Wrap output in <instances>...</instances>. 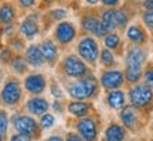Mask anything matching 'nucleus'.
<instances>
[{"mask_svg":"<svg viewBox=\"0 0 153 141\" xmlns=\"http://www.w3.org/2000/svg\"><path fill=\"white\" fill-rule=\"evenodd\" d=\"M67 16H68V11L65 9H53V10H50V17L53 20H57V21H64Z\"/></svg>","mask_w":153,"mask_h":141,"instance_id":"c756f323","label":"nucleus"},{"mask_svg":"<svg viewBox=\"0 0 153 141\" xmlns=\"http://www.w3.org/2000/svg\"><path fill=\"white\" fill-rule=\"evenodd\" d=\"M24 86L30 93L38 95L45 89V78L43 75H30L26 78Z\"/></svg>","mask_w":153,"mask_h":141,"instance_id":"4468645a","label":"nucleus"},{"mask_svg":"<svg viewBox=\"0 0 153 141\" xmlns=\"http://www.w3.org/2000/svg\"><path fill=\"white\" fill-rule=\"evenodd\" d=\"M85 3L89 6H95V4H98L99 3V0H85Z\"/></svg>","mask_w":153,"mask_h":141,"instance_id":"ea45409f","label":"nucleus"},{"mask_svg":"<svg viewBox=\"0 0 153 141\" xmlns=\"http://www.w3.org/2000/svg\"><path fill=\"white\" fill-rule=\"evenodd\" d=\"M76 130L81 134V137L85 141H95L98 136V129L97 123L89 117H84L76 123Z\"/></svg>","mask_w":153,"mask_h":141,"instance_id":"1a4fd4ad","label":"nucleus"},{"mask_svg":"<svg viewBox=\"0 0 153 141\" xmlns=\"http://www.w3.org/2000/svg\"><path fill=\"white\" fill-rule=\"evenodd\" d=\"M106 103L109 107L114 110H120L126 106V96L122 90H114V92L108 93L106 96Z\"/></svg>","mask_w":153,"mask_h":141,"instance_id":"a211bd4d","label":"nucleus"},{"mask_svg":"<svg viewBox=\"0 0 153 141\" xmlns=\"http://www.w3.org/2000/svg\"><path fill=\"white\" fill-rule=\"evenodd\" d=\"M142 112H139L137 109H135L132 104H126L123 109H120V121L122 126L131 131H137V129L140 127V121H142Z\"/></svg>","mask_w":153,"mask_h":141,"instance_id":"7ed1b4c3","label":"nucleus"},{"mask_svg":"<svg viewBox=\"0 0 153 141\" xmlns=\"http://www.w3.org/2000/svg\"><path fill=\"white\" fill-rule=\"evenodd\" d=\"M68 112L72 114V116H76V117H84L87 116L88 112H89V104L82 102V100H76V102H71L68 104Z\"/></svg>","mask_w":153,"mask_h":141,"instance_id":"5701e85b","label":"nucleus"},{"mask_svg":"<svg viewBox=\"0 0 153 141\" xmlns=\"http://www.w3.org/2000/svg\"><path fill=\"white\" fill-rule=\"evenodd\" d=\"M78 52L82 57V59H85L89 64H95L101 52L98 41L92 37H84L78 44Z\"/></svg>","mask_w":153,"mask_h":141,"instance_id":"20e7f679","label":"nucleus"},{"mask_svg":"<svg viewBox=\"0 0 153 141\" xmlns=\"http://www.w3.org/2000/svg\"><path fill=\"white\" fill-rule=\"evenodd\" d=\"M62 68H64L67 75L71 76V78H84L88 73V68L85 65V62L74 55L67 57Z\"/></svg>","mask_w":153,"mask_h":141,"instance_id":"39448f33","label":"nucleus"},{"mask_svg":"<svg viewBox=\"0 0 153 141\" xmlns=\"http://www.w3.org/2000/svg\"><path fill=\"white\" fill-rule=\"evenodd\" d=\"M126 38L133 45L142 47V45H145L149 41V34H148V30L143 27L142 24L133 23V24H131L129 27L126 28Z\"/></svg>","mask_w":153,"mask_h":141,"instance_id":"423d86ee","label":"nucleus"},{"mask_svg":"<svg viewBox=\"0 0 153 141\" xmlns=\"http://www.w3.org/2000/svg\"><path fill=\"white\" fill-rule=\"evenodd\" d=\"M45 141H62V138H61V137L54 136V137H50L48 140H45Z\"/></svg>","mask_w":153,"mask_h":141,"instance_id":"a19ab883","label":"nucleus"},{"mask_svg":"<svg viewBox=\"0 0 153 141\" xmlns=\"http://www.w3.org/2000/svg\"><path fill=\"white\" fill-rule=\"evenodd\" d=\"M26 58H27L28 64L33 66H43L44 65V58L41 55V51H40V47L37 45H30L26 51Z\"/></svg>","mask_w":153,"mask_h":141,"instance_id":"6ab92c4d","label":"nucleus"},{"mask_svg":"<svg viewBox=\"0 0 153 141\" xmlns=\"http://www.w3.org/2000/svg\"><path fill=\"white\" fill-rule=\"evenodd\" d=\"M129 13L125 9H115V20H116V27L118 28H125L129 24Z\"/></svg>","mask_w":153,"mask_h":141,"instance_id":"393cba45","label":"nucleus"},{"mask_svg":"<svg viewBox=\"0 0 153 141\" xmlns=\"http://www.w3.org/2000/svg\"><path fill=\"white\" fill-rule=\"evenodd\" d=\"M43 3H45V4H51V3H54V1H57V0H41Z\"/></svg>","mask_w":153,"mask_h":141,"instance_id":"79ce46f5","label":"nucleus"},{"mask_svg":"<svg viewBox=\"0 0 153 141\" xmlns=\"http://www.w3.org/2000/svg\"><path fill=\"white\" fill-rule=\"evenodd\" d=\"M152 126H153V124H152Z\"/></svg>","mask_w":153,"mask_h":141,"instance_id":"49530a36","label":"nucleus"},{"mask_svg":"<svg viewBox=\"0 0 153 141\" xmlns=\"http://www.w3.org/2000/svg\"><path fill=\"white\" fill-rule=\"evenodd\" d=\"M140 4L143 10H153V0H142Z\"/></svg>","mask_w":153,"mask_h":141,"instance_id":"e433bc0d","label":"nucleus"},{"mask_svg":"<svg viewBox=\"0 0 153 141\" xmlns=\"http://www.w3.org/2000/svg\"><path fill=\"white\" fill-rule=\"evenodd\" d=\"M16 18V10L11 3H3L0 6V23L1 24H11L13 20Z\"/></svg>","mask_w":153,"mask_h":141,"instance_id":"4be33fe9","label":"nucleus"},{"mask_svg":"<svg viewBox=\"0 0 153 141\" xmlns=\"http://www.w3.org/2000/svg\"><path fill=\"white\" fill-rule=\"evenodd\" d=\"M104 44L108 49H116L120 44V37L116 33H108L104 37Z\"/></svg>","mask_w":153,"mask_h":141,"instance_id":"a878e982","label":"nucleus"},{"mask_svg":"<svg viewBox=\"0 0 153 141\" xmlns=\"http://www.w3.org/2000/svg\"><path fill=\"white\" fill-rule=\"evenodd\" d=\"M126 129L120 124H111L105 131V141H125Z\"/></svg>","mask_w":153,"mask_h":141,"instance_id":"f3484780","label":"nucleus"},{"mask_svg":"<svg viewBox=\"0 0 153 141\" xmlns=\"http://www.w3.org/2000/svg\"><path fill=\"white\" fill-rule=\"evenodd\" d=\"M11 66H13V69L17 70V72H24V70H26V62H24L22 58H16V59L13 61Z\"/></svg>","mask_w":153,"mask_h":141,"instance_id":"473e14b6","label":"nucleus"},{"mask_svg":"<svg viewBox=\"0 0 153 141\" xmlns=\"http://www.w3.org/2000/svg\"><path fill=\"white\" fill-rule=\"evenodd\" d=\"M129 100L132 106L139 112H153V89L145 82L136 83L129 89Z\"/></svg>","mask_w":153,"mask_h":141,"instance_id":"f257e3e1","label":"nucleus"},{"mask_svg":"<svg viewBox=\"0 0 153 141\" xmlns=\"http://www.w3.org/2000/svg\"><path fill=\"white\" fill-rule=\"evenodd\" d=\"M101 61H102V64H104L105 66H111L115 64V57L114 54L111 52V49L105 48L101 51Z\"/></svg>","mask_w":153,"mask_h":141,"instance_id":"cd10ccee","label":"nucleus"},{"mask_svg":"<svg viewBox=\"0 0 153 141\" xmlns=\"http://www.w3.org/2000/svg\"><path fill=\"white\" fill-rule=\"evenodd\" d=\"M27 109L30 110V113L36 114V116H40V114H44L48 110V102L43 98L30 99L27 103Z\"/></svg>","mask_w":153,"mask_h":141,"instance_id":"aec40b11","label":"nucleus"},{"mask_svg":"<svg viewBox=\"0 0 153 141\" xmlns=\"http://www.w3.org/2000/svg\"><path fill=\"white\" fill-rule=\"evenodd\" d=\"M22 98V87L19 85V82L10 81L7 82L1 90V100L7 106H14L19 103V100Z\"/></svg>","mask_w":153,"mask_h":141,"instance_id":"0eeeda50","label":"nucleus"},{"mask_svg":"<svg viewBox=\"0 0 153 141\" xmlns=\"http://www.w3.org/2000/svg\"><path fill=\"white\" fill-rule=\"evenodd\" d=\"M105 7H108V9H115L116 6H119L120 0H99Z\"/></svg>","mask_w":153,"mask_h":141,"instance_id":"72a5a7b5","label":"nucleus"},{"mask_svg":"<svg viewBox=\"0 0 153 141\" xmlns=\"http://www.w3.org/2000/svg\"><path fill=\"white\" fill-rule=\"evenodd\" d=\"M40 51L43 55L44 61H47L48 64H54L55 59L58 58V48L51 40H45L40 45Z\"/></svg>","mask_w":153,"mask_h":141,"instance_id":"2eb2a0df","label":"nucleus"},{"mask_svg":"<svg viewBox=\"0 0 153 141\" xmlns=\"http://www.w3.org/2000/svg\"><path fill=\"white\" fill-rule=\"evenodd\" d=\"M101 83L105 89H119L125 83V75L120 70H106L101 76Z\"/></svg>","mask_w":153,"mask_h":141,"instance_id":"9b49d317","label":"nucleus"},{"mask_svg":"<svg viewBox=\"0 0 153 141\" xmlns=\"http://www.w3.org/2000/svg\"><path fill=\"white\" fill-rule=\"evenodd\" d=\"M97 89H98L97 81L94 78H87V79H82V81L70 85L68 86V93L75 100H85V99L92 98L97 93Z\"/></svg>","mask_w":153,"mask_h":141,"instance_id":"f03ea898","label":"nucleus"},{"mask_svg":"<svg viewBox=\"0 0 153 141\" xmlns=\"http://www.w3.org/2000/svg\"><path fill=\"white\" fill-rule=\"evenodd\" d=\"M55 40L61 44H70L76 37V28L70 21H60L54 31Z\"/></svg>","mask_w":153,"mask_h":141,"instance_id":"6e6552de","label":"nucleus"},{"mask_svg":"<svg viewBox=\"0 0 153 141\" xmlns=\"http://www.w3.org/2000/svg\"><path fill=\"white\" fill-rule=\"evenodd\" d=\"M101 23L106 30V33H115V30H118L115 20V9H106L101 16Z\"/></svg>","mask_w":153,"mask_h":141,"instance_id":"412c9836","label":"nucleus"},{"mask_svg":"<svg viewBox=\"0 0 153 141\" xmlns=\"http://www.w3.org/2000/svg\"><path fill=\"white\" fill-rule=\"evenodd\" d=\"M143 78V68L140 66H126L125 79L132 85H136Z\"/></svg>","mask_w":153,"mask_h":141,"instance_id":"b1692460","label":"nucleus"},{"mask_svg":"<svg viewBox=\"0 0 153 141\" xmlns=\"http://www.w3.org/2000/svg\"><path fill=\"white\" fill-rule=\"evenodd\" d=\"M143 82L153 89V64H149L143 69Z\"/></svg>","mask_w":153,"mask_h":141,"instance_id":"c85d7f7f","label":"nucleus"},{"mask_svg":"<svg viewBox=\"0 0 153 141\" xmlns=\"http://www.w3.org/2000/svg\"><path fill=\"white\" fill-rule=\"evenodd\" d=\"M20 31L27 40H33L38 33H40V27H38V23L36 21L34 17H27L24 18L20 24Z\"/></svg>","mask_w":153,"mask_h":141,"instance_id":"dca6fc26","label":"nucleus"},{"mask_svg":"<svg viewBox=\"0 0 153 141\" xmlns=\"http://www.w3.org/2000/svg\"><path fill=\"white\" fill-rule=\"evenodd\" d=\"M0 141H1V136H0Z\"/></svg>","mask_w":153,"mask_h":141,"instance_id":"37998d69","label":"nucleus"},{"mask_svg":"<svg viewBox=\"0 0 153 141\" xmlns=\"http://www.w3.org/2000/svg\"><path fill=\"white\" fill-rule=\"evenodd\" d=\"M54 123H55V119L53 114H48V113L43 114V117H41V127H43V129L48 130V129H51V127L54 126Z\"/></svg>","mask_w":153,"mask_h":141,"instance_id":"7c9ffc66","label":"nucleus"},{"mask_svg":"<svg viewBox=\"0 0 153 141\" xmlns=\"http://www.w3.org/2000/svg\"><path fill=\"white\" fill-rule=\"evenodd\" d=\"M31 138L30 137H27V136H24V134H16V136H13L11 137V140L10 141H30Z\"/></svg>","mask_w":153,"mask_h":141,"instance_id":"c9c22d12","label":"nucleus"},{"mask_svg":"<svg viewBox=\"0 0 153 141\" xmlns=\"http://www.w3.org/2000/svg\"><path fill=\"white\" fill-rule=\"evenodd\" d=\"M140 20L143 23V27L153 33V10H143L140 13Z\"/></svg>","mask_w":153,"mask_h":141,"instance_id":"bb28decb","label":"nucleus"},{"mask_svg":"<svg viewBox=\"0 0 153 141\" xmlns=\"http://www.w3.org/2000/svg\"><path fill=\"white\" fill-rule=\"evenodd\" d=\"M17 1L23 9H31V7L36 6V0H17Z\"/></svg>","mask_w":153,"mask_h":141,"instance_id":"f704fd0d","label":"nucleus"},{"mask_svg":"<svg viewBox=\"0 0 153 141\" xmlns=\"http://www.w3.org/2000/svg\"><path fill=\"white\" fill-rule=\"evenodd\" d=\"M152 141H153V140H152Z\"/></svg>","mask_w":153,"mask_h":141,"instance_id":"a18cd8bd","label":"nucleus"},{"mask_svg":"<svg viewBox=\"0 0 153 141\" xmlns=\"http://www.w3.org/2000/svg\"><path fill=\"white\" fill-rule=\"evenodd\" d=\"M9 129V120L4 112H0V136H4Z\"/></svg>","mask_w":153,"mask_h":141,"instance_id":"2f4dec72","label":"nucleus"},{"mask_svg":"<svg viewBox=\"0 0 153 141\" xmlns=\"http://www.w3.org/2000/svg\"><path fill=\"white\" fill-rule=\"evenodd\" d=\"M146 59H148L146 51L142 47L135 45V47L129 48V51L126 52L125 64L126 66H140V68H143L146 64Z\"/></svg>","mask_w":153,"mask_h":141,"instance_id":"f8f14e48","label":"nucleus"},{"mask_svg":"<svg viewBox=\"0 0 153 141\" xmlns=\"http://www.w3.org/2000/svg\"><path fill=\"white\" fill-rule=\"evenodd\" d=\"M152 64H153V58H152Z\"/></svg>","mask_w":153,"mask_h":141,"instance_id":"c03bdc74","label":"nucleus"},{"mask_svg":"<svg viewBox=\"0 0 153 141\" xmlns=\"http://www.w3.org/2000/svg\"><path fill=\"white\" fill-rule=\"evenodd\" d=\"M81 26L82 28L87 31V33L92 34L94 37H105L106 35V30L104 28V26H102V23H101V20H98L97 17L94 16H85L82 17L81 20Z\"/></svg>","mask_w":153,"mask_h":141,"instance_id":"ddd939ff","label":"nucleus"},{"mask_svg":"<svg viewBox=\"0 0 153 141\" xmlns=\"http://www.w3.org/2000/svg\"><path fill=\"white\" fill-rule=\"evenodd\" d=\"M14 127L20 134H24L27 137H34L37 134V123L33 117H28V116H20L14 119Z\"/></svg>","mask_w":153,"mask_h":141,"instance_id":"9d476101","label":"nucleus"},{"mask_svg":"<svg viewBox=\"0 0 153 141\" xmlns=\"http://www.w3.org/2000/svg\"><path fill=\"white\" fill-rule=\"evenodd\" d=\"M67 141H85L82 137H79V136H76V134H68L67 136Z\"/></svg>","mask_w":153,"mask_h":141,"instance_id":"4c0bfd02","label":"nucleus"},{"mask_svg":"<svg viewBox=\"0 0 153 141\" xmlns=\"http://www.w3.org/2000/svg\"><path fill=\"white\" fill-rule=\"evenodd\" d=\"M51 92L54 93V96H57V98H61V96H62V95H61V90L57 86H55V85L51 87Z\"/></svg>","mask_w":153,"mask_h":141,"instance_id":"58836bf2","label":"nucleus"}]
</instances>
